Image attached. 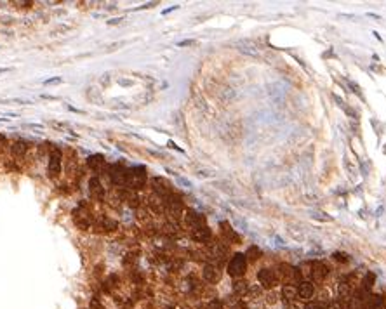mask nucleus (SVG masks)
<instances>
[{
    "label": "nucleus",
    "instance_id": "nucleus-1",
    "mask_svg": "<svg viewBox=\"0 0 386 309\" xmlns=\"http://www.w3.org/2000/svg\"><path fill=\"white\" fill-rule=\"evenodd\" d=\"M94 219H96V216L92 214L91 207H89L87 203H78V205L73 209V212H71V221H73V224L77 226L78 229H82V231L92 229Z\"/></svg>",
    "mask_w": 386,
    "mask_h": 309
},
{
    "label": "nucleus",
    "instance_id": "nucleus-2",
    "mask_svg": "<svg viewBox=\"0 0 386 309\" xmlns=\"http://www.w3.org/2000/svg\"><path fill=\"white\" fill-rule=\"evenodd\" d=\"M146 181H148V174L144 167H131V169H127V174H125L124 188L138 193L146 186Z\"/></svg>",
    "mask_w": 386,
    "mask_h": 309
},
{
    "label": "nucleus",
    "instance_id": "nucleus-3",
    "mask_svg": "<svg viewBox=\"0 0 386 309\" xmlns=\"http://www.w3.org/2000/svg\"><path fill=\"white\" fill-rule=\"evenodd\" d=\"M63 170V151L61 148H58L56 144L49 146L47 150V176L49 179L56 181L61 176Z\"/></svg>",
    "mask_w": 386,
    "mask_h": 309
},
{
    "label": "nucleus",
    "instance_id": "nucleus-4",
    "mask_svg": "<svg viewBox=\"0 0 386 309\" xmlns=\"http://www.w3.org/2000/svg\"><path fill=\"white\" fill-rule=\"evenodd\" d=\"M30 148H32V144L25 139H16L14 143H11V146H9V153H11V156H12V162H14L18 167H21L23 163L26 162L28 153H30Z\"/></svg>",
    "mask_w": 386,
    "mask_h": 309
},
{
    "label": "nucleus",
    "instance_id": "nucleus-5",
    "mask_svg": "<svg viewBox=\"0 0 386 309\" xmlns=\"http://www.w3.org/2000/svg\"><path fill=\"white\" fill-rule=\"evenodd\" d=\"M226 269H228V275L233 276V278H242L244 275H246L247 271V259H246V254H235L232 259H230L228 266H226Z\"/></svg>",
    "mask_w": 386,
    "mask_h": 309
},
{
    "label": "nucleus",
    "instance_id": "nucleus-6",
    "mask_svg": "<svg viewBox=\"0 0 386 309\" xmlns=\"http://www.w3.org/2000/svg\"><path fill=\"white\" fill-rule=\"evenodd\" d=\"M125 174H127V169H125L122 163H113V165L108 167L106 177L115 188H124L125 186Z\"/></svg>",
    "mask_w": 386,
    "mask_h": 309
},
{
    "label": "nucleus",
    "instance_id": "nucleus-7",
    "mask_svg": "<svg viewBox=\"0 0 386 309\" xmlns=\"http://www.w3.org/2000/svg\"><path fill=\"white\" fill-rule=\"evenodd\" d=\"M150 186H151V191H153V195L160 196L162 200L167 198V196L174 193L173 184H171L167 179H164V177H153V179L150 181Z\"/></svg>",
    "mask_w": 386,
    "mask_h": 309
},
{
    "label": "nucleus",
    "instance_id": "nucleus-8",
    "mask_svg": "<svg viewBox=\"0 0 386 309\" xmlns=\"http://www.w3.org/2000/svg\"><path fill=\"white\" fill-rule=\"evenodd\" d=\"M87 167L89 169L92 170L94 174H98L96 177H100V176H106V172H108V163H106V160H105V156L103 154H92V156H89L87 158Z\"/></svg>",
    "mask_w": 386,
    "mask_h": 309
},
{
    "label": "nucleus",
    "instance_id": "nucleus-9",
    "mask_svg": "<svg viewBox=\"0 0 386 309\" xmlns=\"http://www.w3.org/2000/svg\"><path fill=\"white\" fill-rule=\"evenodd\" d=\"M257 280H259V285L263 288H273L277 283H279V275H277L275 269H270V268H263L259 269L257 273Z\"/></svg>",
    "mask_w": 386,
    "mask_h": 309
},
{
    "label": "nucleus",
    "instance_id": "nucleus-10",
    "mask_svg": "<svg viewBox=\"0 0 386 309\" xmlns=\"http://www.w3.org/2000/svg\"><path fill=\"white\" fill-rule=\"evenodd\" d=\"M92 229L96 233H113L117 229V222L113 219L106 217V216H98L94 219V224H92Z\"/></svg>",
    "mask_w": 386,
    "mask_h": 309
},
{
    "label": "nucleus",
    "instance_id": "nucleus-11",
    "mask_svg": "<svg viewBox=\"0 0 386 309\" xmlns=\"http://www.w3.org/2000/svg\"><path fill=\"white\" fill-rule=\"evenodd\" d=\"M183 219H184V224L188 226L190 231L200 228V226H206V217H204L202 214L195 212V210H186V212L183 214Z\"/></svg>",
    "mask_w": 386,
    "mask_h": 309
},
{
    "label": "nucleus",
    "instance_id": "nucleus-12",
    "mask_svg": "<svg viewBox=\"0 0 386 309\" xmlns=\"http://www.w3.org/2000/svg\"><path fill=\"white\" fill-rule=\"evenodd\" d=\"M89 195H91L92 200H98V202H103L105 200V195H106V191H105L103 188V183H101L100 177H91V181H89Z\"/></svg>",
    "mask_w": 386,
    "mask_h": 309
},
{
    "label": "nucleus",
    "instance_id": "nucleus-13",
    "mask_svg": "<svg viewBox=\"0 0 386 309\" xmlns=\"http://www.w3.org/2000/svg\"><path fill=\"white\" fill-rule=\"evenodd\" d=\"M202 276H204V280L209 281V283H216V281H219V278H221L219 266L212 264V262H207L202 269Z\"/></svg>",
    "mask_w": 386,
    "mask_h": 309
},
{
    "label": "nucleus",
    "instance_id": "nucleus-14",
    "mask_svg": "<svg viewBox=\"0 0 386 309\" xmlns=\"http://www.w3.org/2000/svg\"><path fill=\"white\" fill-rule=\"evenodd\" d=\"M146 205H148V209H150L153 214H157V216L166 214V203H164V200L160 198V196L153 195V193L146 198Z\"/></svg>",
    "mask_w": 386,
    "mask_h": 309
},
{
    "label": "nucleus",
    "instance_id": "nucleus-15",
    "mask_svg": "<svg viewBox=\"0 0 386 309\" xmlns=\"http://www.w3.org/2000/svg\"><path fill=\"white\" fill-rule=\"evenodd\" d=\"M329 273V268L324 264V262H312V268H310V276H312L315 281H320V280H324L325 276H327Z\"/></svg>",
    "mask_w": 386,
    "mask_h": 309
},
{
    "label": "nucleus",
    "instance_id": "nucleus-16",
    "mask_svg": "<svg viewBox=\"0 0 386 309\" xmlns=\"http://www.w3.org/2000/svg\"><path fill=\"white\" fill-rule=\"evenodd\" d=\"M191 233V238L195 240V242H199V243H207V242H211V238H212V233H211V229H209V226H200V228H197V229H193V231H190Z\"/></svg>",
    "mask_w": 386,
    "mask_h": 309
},
{
    "label": "nucleus",
    "instance_id": "nucleus-17",
    "mask_svg": "<svg viewBox=\"0 0 386 309\" xmlns=\"http://www.w3.org/2000/svg\"><path fill=\"white\" fill-rule=\"evenodd\" d=\"M313 294H315V285H313V281L303 280L301 283L298 285V297L305 299V301H310V299L313 297Z\"/></svg>",
    "mask_w": 386,
    "mask_h": 309
},
{
    "label": "nucleus",
    "instance_id": "nucleus-18",
    "mask_svg": "<svg viewBox=\"0 0 386 309\" xmlns=\"http://www.w3.org/2000/svg\"><path fill=\"white\" fill-rule=\"evenodd\" d=\"M282 297L287 304H291L298 299V287L296 285H291V283H283L282 287Z\"/></svg>",
    "mask_w": 386,
    "mask_h": 309
},
{
    "label": "nucleus",
    "instance_id": "nucleus-19",
    "mask_svg": "<svg viewBox=\"0 0 386 309\" xmlns=\"http://www.w3.org/2000/svg\"><path fill=\"white\" fill-rule=\"evenodd\" d=\"M233 292H235L239 297H244V295L249 292V283H247L244 278H237V280L233 281Z\"/></svg>",
    "mask_w": 386,
    "mask_h": 309
},
{
    "label": "nucleus",
    "instance_id": "nucleus-20",
    "mask_svg": "<svg viewBox=\"0 0 386 309\" xmlns=\"http://www.w3.org/2000/svg\"><path fill=\"white\" fill-rule=\"evenodd\" d=\"M338 292H339V299H341V301H345V302L348 301L350 295H351V288H350V285L346 283L345 280H343L341 283H339Z\"/></svg>",
    "mask_w": 386,
    "mask_h": 309
},
{
    "label": "nucleus",
    "instance_id": "nucleus-21",
    "mask_svg": "<svg viewBox=\"0 0 386 309\" xmlns=\"http://www.w3.org/2000/svg\"><path fill=\"white\" fill-rule=\"evenodd\" d=\"M221 228H223V235L226 236V238H228V240H232V242H235V243H240V238H239V235H237V233L233 231L232 228H228V226L224 224V222H223V224H221Z\"/></svg>",
    "mask_w": 386,
    "mask_h": 309
},
{
    "label": "nucleus",
    "instance_id": "nucleus-22",
    "mask_svg": "<svg viewBox=\"0 0 386 309\" xmlns=\"http://www.w3.org/2000/svg\"><path fill=\"white\" fill-rule=\"evenodd\" d=\"M261 257V250L257 248L256 245H252V247H249V250L246 252V259H250V261H256V259H259Z\"/></svg>",
    "mask_w": 386,
    "mask_h": 309
},
{
    "label": "nucleus",
    "instance_id": "nucleus-23",
    "mask_svg": "<svg viewBox=\"0 0 386 309\" xmlns=\"http://www.w3.org/2000/svg\"><path fill=\"white\" fill-rule=\"evenodd\" d=\"M9 141H7V137L4 136V134H0V156H4L5 153L9 151Z\"/></svg>",
    "mask_w": 386,
    "mask_h": 309
},
{
    "label": "nucleus",
    "instance_id": "nucleus-24",
    "mask_svg": "<svg viewBox=\"0 0 386 309\" xmlns=\"http://www.w3.org/2000/svg\"><path fill=\"white\" fill-rule=\"evenodd\" d=\"M327 309H346V302L338 299V301H331L327 304Z\"/></svg>",
    "mask_w": 386,
    "mask_h": 309
},
{
    "label": "nucleus",
    "instance_id": "nucleus-25",
    "mask_svg": "<svg viewBox=\"0 0 386 309\" xmlns=\"http://www.w3.org/2000/svg\"><path fill=\"white\" fill-rule=\"evenodd\" d=\"M305 309H325V304L320 301H308L305 306Z\"/></svg>",
    "mask_w": 386,
    "mask_h": 309
},
{
    "label": "nucleus",
    "instance_id": "nucleus-26",
    "mask_svg": "<svg viewBox=\"0 0 386 309\" xmlns=\"http://www.w3.org/2000/svg\"><path fill=\"white\" fill-rule=\"evenodd\" d=\"M374 280H376V276L372 275V273H369V275L365 276V280H364V288H365V290H371V287H372V283H374Z\"/></svg>",
    "mask_w": 386,
    "mask_h": 309
},
{
    "label": "nucleus",
    "instance_id": "nucleus-27",
    "mask_svg": "<svg viewBox=\"0 0 386 309\" xmlns=\"http://www.w3.org/2000/svg\"><path fill=\"white\" fill-rule=\"evenodd\" d=\"M206 309H223V302L217 301V299H214V301L207 302V304H206Z\"/></svg>",
    "mask_w": 386,
    "mask_h": 309
},
{
    "label": "nucleus",
    "instance_id": "nucleus-28",
    "mask_svg": "<svg viewBox=\"0 0 386 309\" xmlns=\"http://www.w3.org/2000/svg\"><path fill=\"white\" fill-rule=\"evenodd\" d=\"M334 259H336V261L346 262V261H348V255H346V254H339V252H336V254H334Z\"/></svg>",
    "mask_w": 386,
    "mask_h": 309
},
{
    "label": "nucleus",
    "instance_id": "nucleus-29",
    "mask_svg": "<svg viewBox=\"0 0 386 309\" xmlns=\"http://www.w3.org/2000/svg\"><path fill=\"white\" fill-rule=\"evenodd\" d=\"M283 309H298V306H296L294 302H291V304H285V308Z\"/></svg>",
    "mask_w": 386,
    "mask_h": 309
},
{
    "label": "nucleus",
    "instance_id": "nucleus-30",
    "mask_svg": "<svg viewBox=\"0 0 386 309\" xmlns=\"http://www.w3.org/2000/svg\"><path fill=\"white\" fill-rule=\"evenodd\" d=\"M235 309H247V308H246V306H244V304H242V302H239V304H237V306H235Z\"/></svg>",
    "mask_w": 386,
    "mask_h": 309
},
{
    "label": "nucleus",
    "instance_id": "nucleus-31",
    "mask_svg": "<svg viewBox=\"0 0 386 309\" xmlns=\"http://www.w3.org/2000/svg\"><path fill=\"white\" fill-rule=\"evenodd\" d=\"M325 309H327V306H325Z\"/></svg>",
    "mask_w": 386,
    "mask_h": 309
}]
</instances>
